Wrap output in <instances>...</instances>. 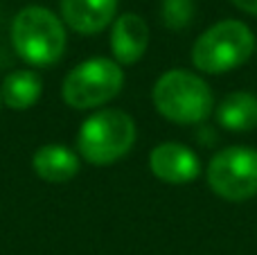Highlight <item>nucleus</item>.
Masks as SVG:
<instances>
[{
	"mask_svg": "<svg viewBox=\"0 0 257 255\" xmlns=\"http://www.w3.org/2000/svg\"><path fill=\"white\" fill-rule=\"evenodd\" d=\"M151 99L156 111L176 124H199L214 113V95L208 81L183 68L160 75L151 90Z\"/></svg>",
	"mask_w": 257,
	"mask_h": 255,
	"instance_id": "nucleus-1",
	"label": "nucleus"
},
{
	"mask_svg": "<svg viewBox=\"0 0 257 255\" xmlns=\"http://www.w3.org/2000/svg\"><path fill=\"white\" fill-rule=\"evenodd\" d=\"M12 43L16 54L30 66H52L66 52V25L48 7L30 5L14 16Z\"/></svg>",
	"mask_w": 257,
	"mask_h": 255,
	"instance_id": "nucleus-2",
	"label": "nucleus"
},
{
	"mask_svg": "<svg viewBox=\"0 0 257 255\" xmlns=\"http://www.w3.org/2000/svg\"><path fill=\"white\" fill-rule=\"evenodd\" d=\"M136 145V122L126 111L102 108L88 115L77 134V154L95 167L124 158Z\"/></svg>",
	"mask_w": 257,
	"mask_h": 255,
	"instance_id": "nucleus-3",
	"label": "nucleus"
},
{
	"mask_svg": "<svg viewBox=\"0 0 257 255\" xmlns=\"http://www.w3.org/2000/svg\"><path fill=\"white\" fill-rule=\"evenodd\" d=\"M255 52V36L241 21H219L196 39L192 63L205 75H223L244 66Z\"/></svg>",
	"mask_w": 257,
	"mask_h": 255,
	"instance_id": "nucleus-4",
	"label": "nucleus"
},
{
	"mask_svg": "<svg viewBox=\"0 0 257 255\" xmlns=\"http://www.w3.org/2000/svg\"><path fill=\"white\" fill-rule=\"evenodd\" d=\"M124 86V72L113 59L95 57L81 61L66 75L61 84L63 102L77 111L104 106L111 102Z\"/></svg>",
	"mask_w": 257,
	"mask_h": 255,
	"instance_id": "nucleus-5",
	"label": "nucleus"
},
{
	"mask_svg": "<svg viewBox=\"0 0 257 255\" xmlns=\"http://www.w3.org/2000/svg\"><path fill=\"white\" fill-rule=\"evenodd\" d=\"M208 185L217 197L232 203L248 201L257 194V149L226 147L208 163Z\"/></svg>",
	"mask_w": 257,
	"mask_h": 255,
	"instance_id": "nucleus-6",
	"label": "nucleus"
},
{
	"mask_svg": "<svg viewBox=\"0 0 257 255\" xmlns=\"http://www.w3.org/2000/svg\"><path fill=\"white\" fill-rule=\"evenodd\" d=\"M149 167L156 179L169 185H187L201 174L199 156L181 143L156 145L149 154Z\"/></svg>",
	"mask_w": 257,
	"mask_h": 255,
	"instance_id": "nucleus-7",
	"label": "nucleus"
},
{
	"mask_svg": "<svg viewBox=\"0 0 257 255\" xmlns=\"http://www.w3.org/2000/svg\"><path fill=\"white\" fill-rule=\"evenodd\" d=\"M149 48V25L140 14H122L111 27V52L120 66H133Z\"/></svg>",
	"mask_w": 257,
	"mask_h": 255,
	"instance_id": "nucleus-8",
	"label": "nucleus"
},
{
	"mask_svg": "<svg viewBox=\"0 0 257 255\" xmlns=\"http://www.w3.org/2000/svg\"><path fill=\"white\" fill-rule=\"evenodd\" d=\"M117 0H61V21L77 34H97L115 21Z\"/></svg>",
	"mask_w": 257,
	"mask_h": 255,
	"instance_id": "nucleus-9",
	"label": "nucleus"
},
{
	"mask_svg": "<svg viewBox=\"0 0 257 255\" xmlns=\"http://www.w3.org/2000/svg\"><path fill=\"white\" fill-rule=\"evenodd\" d=\"M81 158L66 145L48 143L32 156V170L45 183H68L79 174Z\"/></svg>",
	"mask_w": 257,
	"mask_h": 255,
	"instance_id": "nucleus-10",
	"label": "nucleus"
},
{
	"mask_svg": "<svg viewBox=\"0 0 257 255\" xmlns=\"http://www.w3.org/2000/svg\"><path fill=\"white\" fill-rule=\"evenodd\" d=\"M219 126L232 134H246V131L257 129V95L248 90H235L226 95L214 106Z\"/></svg>",
	"mask_w": 257,
	"mask_h": 255,
	"instance_id": "nucleus-11",
	"label": "nucleus"
},
{
	"mask_svg": "<svg viewBox=\"0 0 257 255\" xmlns=\"http://www.w3.org/2000/svg\"><path fill=\"white\" fill-rule=\"evenodd\" d=\"M43 81L34 70H14L3 79L0 97L12 111H27L41 99Z\"/></svg>",
	"mask_w": 257,
	"mask_h": 255,
	"instance_id": "nucleus-12",
	"label": "nucleus"
},
{
	"mask_svg": "<svg viewBox=\"0 0 257 255\" xmlns=\"http://www.w3.org/2000/svg\"><path fill=\"white\" fill-rule=\"evenodd\" d=\"M196 5L194 0H163L160 5V21L165 27L178 32L185 30L192 21H194Z\"/></svg>",
	"mask_w": 257,
	"mask_h": 255,
	"instance_id": "nucleus-13",
	"label": "nucleus"
},
{
	"mask_svg": "<svg viewBox=\"0 0 257 255\" xmlns=\"http://www.w3.org/2000/svg\"><path fill=\"white\" fill-rule=\"evenodd\" d=\"M230 3L235 5L237 9H241V12L257 16V0H230Z\"/></svg>",
	"mask_w": 257,
	"mask_h": 255,
	"instance_id": "nucleus-14",
	"label": "nucleus"
},
{
	"mask_svg": "<svg viewBox=\"0 0 257 255\" xmlns=\"http://www.w3.org/2000/svg\"><path fill=\"white\" fill-rule=\"evenodd\" d=\"M0 104H3V97H0Z\"/></svg>",
	"mask_w": 257,
	"mask_h": 255,
	"instance_id": "nucleus-15",
	"label": "nucleus"
}]
</instances>
